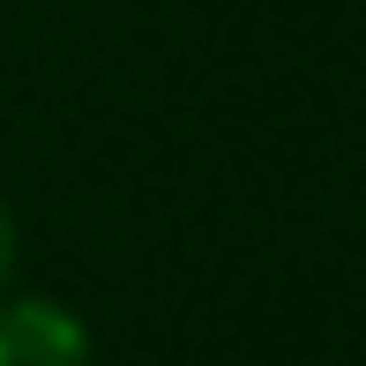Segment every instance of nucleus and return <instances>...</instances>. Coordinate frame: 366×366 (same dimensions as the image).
<instances>
[{"label":"nucleus","mask_w":366,"mask_h":366,"mask_svg":"<svg viewBox=\"0 0 366 366\" xmlns=\"http://www.w3.org/2000/svg\"><path fill=\"white\" fill-rule=\"evenodd\" d=\"M0 366H97L90 322L53 292H0Z\"/></svg>","instance_id":"f257e3e1"},{"label":"nucleus","mask_w":366,"mask_h":366,"mask_svg":"<svg viewBox=\"0 0 366 366\" xmlns=\"http://www.w3.org/2000/svg\"><path fill=\"white\" fill-rule=\"evenodd\" d=\"M15 262H23V224H15V209H8V194H0V292L15 285Z\"/></svg>","instance_id":"f03ea898"}]
</instances>
